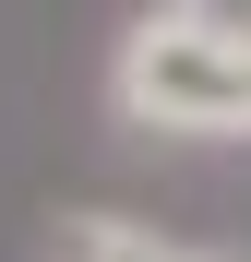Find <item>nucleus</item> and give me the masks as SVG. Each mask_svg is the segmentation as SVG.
<instances>
[{
    "instance_id": "nucleus-1",
    "label": "nucleus",
    "mask_w": 251,
    "mask_h": 262,
    "mask_svg": "<svg viewBox=\"0 0 251 262\" xmlns=\"http://www.w3.org/2000/svg\"><path fill=\"white\" fill-rule=\"evenodd\" d=\"M108 119L144 143H251V12L144 0L108 36Z\"/></svg>"
},
{
    "instance_id": "nucleus-2",
    "label": "nucleus",
    "mask_w": 251,
    "mask_h": 262,
    "mask_svg": "<svg viewBox=\"0 0 251 262\" xmlns=\"http://www.w3.org/2000/svg\"><path fill=\"white\" fill-rule=\"evenodd\" d=\"M48 262H239V250H191V238H167V227H144V214H60V238H48Z\"/></svg>"
}]
</instances>
